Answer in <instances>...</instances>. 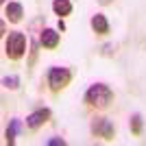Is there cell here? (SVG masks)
<instances>
[{
	"mask_svg": "<svg viewBox=\"0 0 146 146\" xmlns=\"http://www.w3.org/2000/svg\"><path fill=\"white\" fill-rule=\"evenodd\" d=\"M85 105L94 107V109H107L113 100V92H111L109 85H105V83H94L90 85V90L85 92V96H83Z\"/></svg>",
	"mask_w": 146,
	"mask_h": 146,
	"instance_id": "1",
	"label": "cell"
},
{
	"mask_svg": "<svg viewBox=\"0 0 146 146\" xmlns=\"http://www.w3.org/2000/svg\"><path fill=\"white\" fill-rule=\"evenodd\" d=\"M26 35L22 33V31H13V33H9V35L5 37V55L7 59L11 61H20L22 57L26 55Z\"/></svg>",
	"mask_w": 146,
	"mask_h": 146,
	"instance_id": "2",
	"label": "cell"
},
{
	"mask_svg": "<svg viewBox=\"0 0 146 146\" xmlns=\"http://www.w3.org/2000/svg\"><path fill=\"white\" fill-rule=\"evenodd\" d=\"M48 87L50 92H55V94H59L61 90H66L68 85H70V81H72V70L70 68H59V66H52L48 70Z\"/></svg>",
	"mask_w": 146,
	"mask_h": 146,
	"instance_id": "3",
	"label": "cell"
},
{
	"mask_svg": "<svg viewBox=\"0 0 146 146\" xmlns=\"http://www.w3.org/2000/svg\"><path fill=\"white\" fill-rule=\"evenodd\" d=\"M90 129H92V135H94V137H103L105 142L113 140V135H116V127H113V122H111L109 118H94Z\"/></svg>",
	"mask_w": 146,
	"mask_h": 146,
	"instance_id": "4",
	"label": "cell"
},
{
	"mask_svg": "<svg viewBox=\"0 0 146 146\" xmlns=\"http://www.w3.org/2000/svg\"><path fill=\"white\" fill-rule=\"evenodd\" d=\"M48 120H50V109L48 107H42V109H35L33 113L26 116V127H29L31 131H35V129L44 127Z\"/></svg>",
	"mask_w": 146,
	"mask_h": 146,
	"instance_id": "5",
	"label": "cell"
},
{
	"mask_svg": "<svg viewBox=\"0 0 146 146\" xmlns=\"http://www.w3.org/2000/svg\"><path fill=\"white\" fill-rule=\"evenodd\" d=\"M59 42H61L59 31H55V29H44L42 35H39V46L46 50H55L59 46Z\"/></svg>",
	"mask_w": 146,
	"mask_h": 146,
	"instance_id": "6",
	"label": "cell"
},
{
	"mask_svg": "<svg viewBox=\"0 0 146 146\" xmlns=\"http://www.w3.org/2000/svg\"><path fill=\"white\" fill-rule=\"evenodd\" d=\"M24 18V7L20 2H7L5 5V20L11 22V24H18Z\"/></svg>",
	"mask_w": 146,
	"mask_h": 146,
	"instance_id": "7",
	"label": "cell"
},
{
	"mask_svg": "<svg viewBox=\"0 0 146 146\" xmlns=\"http://www.w3.org/2000/svg\"><path fill=\"white\" fill-rule=\"evenodd\" d=\"M90 26H92V31H94L96 35H100V37L109 35V20L105 18L103 13H96V15H92Z\"/></svg>",
	"mask_w": 146,
	"mask_h": 146,
	"instance_id": "8",
	"label": "cell"
},
{
	"mask_svg": "<svg viewBox=\"0 0 146 146\" xmlns=\"http://www.w3.org/2000/svg\"><path fill=\"white\" fill-rule=\"evenodd\" d=\"M52 11L59 18H68L72 13V2L70 0H52Z\"/></svg>",
	"mask_w": 146,
	"mask_h": 146,
	"instance_id": "9",
	"label": "cell"
},
{
	"mask_svg": "<svg viewBox=\"0 0 146 146\" xmlns=\"http://www.w3.org/2000/svg\"><path fill=\"white\" fill-rule=\"evenodd\" d=\"M20 133V120L18 118H13L11 120V124H9V129H7V144H13V142H15V135Z\"/></svg>",
	"mask_w": 146,
	"mask_h": 146,
	"instance_id": "10",
	"label": "cell"
},
{
	"mask_svg": "<svg viewBox=\"0 0 146 146\" xmlns=\"http://www.w3.org/2000/svg\"><path fill=\"white\" fill-rule=\"evenodd\" d=\"M2 85H5V90L15 92V90L20 87V76H15V74H11V76H5V79H2Z\"/></svg>",
	"mask_w": 146,
	"mask_h": 146,
	"instance_id": "11",
	"label": "cell"
},
{
	"mask_svg": "<svg viewBox=\"0 0 146 146\" xmlns=\"http://www.w3.org/2000/svg\"><path fill=\"white\" fill-rule=\"evenodd\" d=\"M142 127H144V120H142L140 113H135L131 118V133L133 135H142Z\"/></svg>",
	"mask_w": 146,
	"mask_h": 146,
	"instance_id": "12",
	"label": "cell"
},
{
	"mask_svg": "<svg viewBox=\"0 0 146 146\" xmlns=\"http://www.w3.org/2000/svg\"><path fill=\"white\" fill-rule=\"evenodd\" d=\"M46 144H48V146H59V144L63 146V144H66V140H61V137H50Z\"/></svg>",
	"mask_w": 146,
	"mask_h": 146,
	"instance_id": "13",
	"label": "cell"
},
{
	"mask_svg": "<svg viewBox=\"0 0 146 146\" xmlns=\"http://www.w3.org/2000/svg\"><path fill=\"white\" fill-rule=\"evenodd\" d=\"M0 33H2V35H7V20H2V22H0Z\"/></svg>",
	"mask_w": 146,
	"mask_h": 146,
	"instance_id": "14",
	"label": "cell"
},
{
	"mask_svg": "<svg viewBox=\"0 0 146 146\" xmlns=\"http://www.w3.org/2000/svg\"><path fill=\"white\" fill-rule=\"evenodd\" d=\"M57 29H59V31H66V22H63V18H59V24H57Z\"/></svg>",
	"mask_w": 146,
	"mask_h": 146,
	"instance_id": "15",
	"label": "cell"
},
{
	"mask_svg": "<svg viewBox=\"0 0 146 146\" xmlns=\"http://www.w3.org/2000/svg\"><path fill=\"white\" fill-rule=\"evenodd\" d=\"M98 2H100V5H109L111 0H98Z\"/></svg>",
	"mask_w": 146,
	"mask_h": 146,
	"instance_id": "16",
	"label": "cell"
},
{
	"mask_svg": "<svg viewBox=\"0 0 146 146\" xmlns=\"http://www.w3.org/2000/svg\"><path fill=\"white\" fill-rule=\"evenodd\" d=\"M0 2H2V5H7V2H9V0H0Z\"/></svg>",
	"mask_w": 146,
	"mask_h": 146,
	"instance_id": "17",
	"label": "cell"
}]
</instances>
